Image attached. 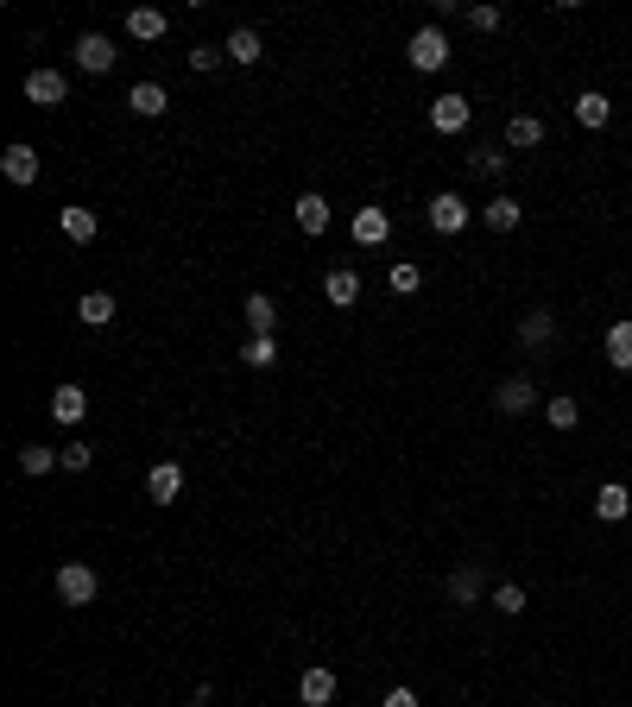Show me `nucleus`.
I'll return each instance as SVG.
<instances>
[{"label": "nucleus", "mask_w": 632, "mask_h": 707, "mask_svg": "<svg viewBox=\"0 0 632 707\" xmlns=\"http://www.w3.org/2000/svg\"><path fill=\"white\" fill-rule=\"evenodd\" d=\"M405 57H411V70L430 76V70H443L456 51H449V32L443 26H418V32H411V45H405Z\"/></svg>", "instance_id": "f257e3e1"}, {"label": "nucleus", "mask_w": 632, "mask_h": 707, "mask_svg": "<svg viewBox=\"0 0 632 707\" xmlns=\"http://www.w3.org/2000/svg\"><path fill=\"white\" fill-rule=\"evenodd\" d=\"M531 404H538V379H531V373H512V379L493 386V411H500V417H525Z\"/></svg>", "instance_id": "f03ea898"}, {"label": "nucleus", "mask_w": 632, "mask_h": 707, "mask_svg": "<svg viewBox=\"0 0 632 707\" xmlns=\"http://www.w3.org/2000/svg\"><path fill=\"white\" fill-rule=\"evenodd\" d=\"M57 594H64V606H89L102 594V581H95L89 562H64V569H57Z\"/></svg>", "instance_id": "7ed1b4c3"}, {"label": "nucleus", "mask_w": 632, "mask_h": 707, "mask_svg": "<svg viewBox=\"0 0 632 707\" xmlns=\"http://www.w3.org/2000/svg\"><path fill=\"white\" fill-rule=\"evenodd\" d=\"M424 221H430V228H437V234L449 240V234H462V228H468V202H462L456 190H443V196H430Z\"/></svg>", "instance_id": "20e7f679"}, {"label": "nucleus", "mask_w": 632, "mask_h": 707, "mask_svg": "<svg viewBox=\"0 0 632 707\" xmlns=\"http://www.w3.org/2000/svg\"><path fill=\"white\" fill-rule=\"evenodd\" d=\"M64 70H51V64H38L32 76H26V101L32 108H64Z\"/></svg>", "instance_id": "39448f33"}, {"label": "nucleus", "mask_w": 632, "mask_h": 707, "mask_svg": "<svg viewBox=\"0 0 632 707\" xmlns=\"http://www.w3.org/2000/svg\"><path fill=\"white\" fill-rule=\"evenodd\" d=\"M114 38H102V32H83L76 38V70H89V76H102V70H114Z\"/></svg>", "instance_id": "423d86ee"}, {"label": "nucleus", "mask_w": 632, "mask_h": 707, "mask_svg": "<svg viewBox=\"0 0 632 707\" xmlns=\"http://www.w3.org/2000/svg\"><path fill=\"white\" fill-rule=\"evenodd\" d=\"M468 120H474L468 95H437V101H430V127H437V133H462Z\"/></svg>", "instance_id": "0eeeda50"}, {"label": "nucleus", "mask_w": 632, "mask_h": 707, "mask_svg": "<svg viewBox=\"0 0 632 707\" xmlns=\"http://www.w3.org/2000/svg\"><path fill=\"white\" fill-rule=\"evenodd\" d=\"M386 234H392V215L380 209V202L354 209V240H361V247H386Z\"/></svg>", "instance_id": "6e6552de"}, {"label": "nucleus", "mask_w": 632, "mask_h": 707, "mask_svg": "<svg viewBox=\"0 0 632 707\" xmlns=\"http://www.w3.org/2000/svg\"><path fill=\"white\" fill-rule=\"evenodd\" d=\"M0 171H7V184L32 190L38 184V152L32 146H7V152H0Z\"/></svg>", "instance_id": "1a4fd4ad"}, {"label": "nucleus", "mask_w": 632, "mask_h": 707, "mask_svg": "<svg viewBox=\"0 0 632 707\" xmlns=\"http://www.w3.org/2000/svg\"><path fill=\"white\" fill-rule=\"evenodd\" d=\"M177 493H184V468H177V461H158V468L146 474V499L152 505H171Z\"/></svg>", "instance_id": "9d476101"}, {"label": "nucleus", "mask_w": 632, "mask_h": 707, "mask_svg": "<svg viewBox=\"0 0 632 707\" xmlns=\"http://www.w3.org/2000/svg\"><path fill=\"white\" fill-rule=\"evenodd\" d=\"M481 594H487V575L474 569V562H462V569L449 575V606H474Z\"/></svg>", "instance_id": "9b49d317"}, {"label": "nucleus", "mask_w": 632, "mask_h": 707, "mask_svg": "<svg viewBox=\"0 0 632 707\" xmlns=\"http://www.w3.org/2000/svg\"><path fill=\"white\" fill-rule=\"evenodd\" d=\"M127 108L140 114V120H158V114L171 108V95H165V83H133L127 89Z\"/></svg>", "instance_id": "f8f14e48"}, {"label": "nucleus", "mask_w": 632, "mask_h": 707, "mask_svg": "<svg viewBox=\"0 0 632 707\" xmlns=\"http://www.w3.org/2000/svg\"><path fill=\"white\" fill-rule=\"evenodd\" d=\"M222 51H228V64H260V57H266V45H260V32H253V26H234L222 38Z\"/></svg>", "instance_id": "ddd939ff"}, {"label": "nucleus", "mask_w": 632, "mask_h": 707, "mask_svg": "<svg viewBox=\"0 0 632 707\" xmlns=\"http://www.w3.org/2000/svg\"><path fill=\"white\" fill-rule=\"evenodd\" d=\"M607 120H614V101H607L601 89H588V95H576V127H588V133H601Z\"/></svg>", "instance_id": "4468645a"}, {"label": "nucleus", "mask_w": 632, "mask_h": 707, "mask_svg": "<svg viewBox=\"0 0 632 707\" xmlns=\"http://www.w3.org/2000/svg\"><path fill=\"white\" fill-rule=\"evenodd\" d=\"M291 215H298V228H304V234H323V228H329V196L304 190L298 202H291Z\"/></svg>", "instance_id": "2eb2a0df"}, {"label": "nucleus", "mask_w": 632, "mask_h": 707, "mask_svg": "<svg viewBox=\"0 0 632 707\" xmlns=\"http://www.w3.org/2000/svg\"><path fill=\"white\" fill-rule=\"evenodd\" d=\"M51 417H57V423H83V417H89V392H83V386H57V392H51Z\"/></svg>", "instance_id": "dca6fc26"}, {"label": "nucleus", "mask_w": 632, "mask_h": 707, "mask_svg": "<svg viewBox=\"0 0 632 707\" xmlns=\"http://www.w3.org/2000/svg\"><path fill=\"white\" fill-rule=\"evenodd\" d=\"M323 297H329V303H342V310H348V303H361V272L335 266V272L323 278Z\"/></svg>", "instance_id": "f3484780"}, {"label": "nucleus", "mask_w": 632, "mask_h": 707, "mask_svg": "<svg viewBox=\"0 0 632 707\" xmlns=\"http://www.w3.org/2000/svg\"><path fill=\"white\" fill-rule=\"evenodd\" d=\"M298 701H304V707H329V701H335V670H304Z\"/></svg>", "instance_id": "a211bd4d"}, {"label": "nucleus", "mask_w": 632, "mask_h": 707, "mask_svg": "<svg viewBox=\"0 0 632 707\" xmlns=\"http://www.w3.org/2000/svg\"><path fill=\"white\" fill-rule=\"evenodd\" d=\"M506 146H519V152L544 146V120H538V114H512V120H506Z\"/></svg>", "instance_id": "6ab92c4d"}, {"label": "nucleus", "mask_w": 632, "mask_h": 707, "mask_svg": "<svg viewBox=\"0 0 632 707\" xmlns=\"http://www.w3.org/2000/svg\"><path fill=\"white\" fill-rule=\"evenodd\" d=\"M241 316H247V329H253V335H272V329H279V303L260 297V291L241 303Z\"/></svg>", "instance_id": "aec40b11"}, {"label": "nucleus", "mask_w": 632, "mask_h": 707, "mask_svg": "<svg viewBox=\"0 0 632 707\" xmlns=\"http://www.w3.org/2000/svg\"><path fill=\"white\" fill-rule=\"evenodd\" d=\"M165 26H171V19L158 13V7H133V13H127V32L140 38V45H152V38H165Z\"/></svg>", "instance_id": "412c9836"}, {"label": "nucleus", "mask_w": 632, "mask_h": 707, "mask_svg": "<svg viewBox=\"0 0 632 707\" xmlns=\"http://www.w3.org/2000/svg\"><path fill=\"white\" fill-rule=\"evenodd\" d=\"M519 215H525V209H519V202H512V196H493L487 209H481V221H487L493 234H512V228H519Z\"/></svg>", "instance_id": "4be33fe9"}, {"label": "nucleus", "mask_w": 632, "mask_h": 707, "mask_svg": "<svg viewBox=\"0 0 632 707\" xmlns=\"http://www.w3.org/2000/svg\"><path fill=\"white\" fill-rule=\"evenodd\" d=\"M95 228H102V221H95V209H83V202H70V209H64V234L76 240V247H89Z\"/></svg>", "instance_id": "5701e85b"}, {"label": "nucleus", "mask_w": 632, "mask_h": 707, "mask_svg": "<svg viewBox=\"0 0 632 707\" xmlns=\"http://www.w3.org/2000/svg\"><path fill=\"white\" fill-rule=\"evenodd\" d=\"M626 512H632V493H626V487H601V493H595V518H601V524H620Z\"/></svg>", "instance_id": "b1692460"}, {"label": "nucleus", "mask_w": 632, "mask_h": 707, "mask_svg": "<svg viewBox=\"0 0 632 707\" xmlns=\"http://www.w3.org/2000/svg\"><path fill=\"white\" fill-rule=\"evenodd\" d=\"M76 316H83L89 329H102V322H114V297L108 291H83L76 297Z\"/></svg>", "instance_id": "393cba45"}, {"label": "nucleus", "mask_w": 632, "mask_h": 707, "mask_svg": "<svg viewBox=\"0 0 632 707\" xmlns=\"http://www.w3.org/2000/svg\"><path fill=\"white\" fill-rule=\"evenodd\" d=\"M550 335H557V316H550V310H525L519 316V341H525V348H538V341H550Z\"/></svg>", "instance_id": "a878e982"}, {"label": "nucleus", "mask_w": 632, "mask_h": 707, "mask_svg": "<svg viewBox=\"0 0 632 707\" xmlns=\"http://www.w3.org/2000/svg\"><path fill=\"white\" fill-rule=\"evenodd\" d=\"M607 367L632 373V322H614V329H607Z\"/></svg>", "instance_id": "bb28decb"}, {"label": "nucleus", "mask_w": 632, "mask_h": 707, "mask_svg": "<svg viewBox=\"0 0 632 707\" xmlns=\"http://www.w3.org/2000/svg\"><path fill=\"white\" fill-rule=\"evenodd\" d=\"M544 423H550V430H576V423H582V404H576V398H544Z\"/></svg>", "instance_id": "cd10ccee"}, {"label": "nucleus", "mask_w": 632, "mask_h": 707, "mask_svg": "<svg viewBox=\"0 0 632 707\" xmlns=\"http://www.w3.org/2000/svg\"><path fill=\"white\" fill-rule=\"evenodd\" d=\"M51 468H64V461H57V449H38V442H26V449H19V474H51Z\"/></svg>", "instance_id": "c85d7f7f"}, {"label": "nucleus", "mask_w": 632, "mask_h": 707, "mask_svg": "<svg viewBox=\"0 0 632 707\" xmlns=\"http://www.w3.org/2000/svg\"><path fill=\"white\" fill-rule=\"evenodd\" d=\"M241 360H247V367H272V360H279V341H272V335H253L247 348H241Z\"/></svg>", "instance_id": "c756f323"}, {"label": "nucleus", "mask_w": 632, "mask_h": 707, "mask_svg": "<svg viewBox=\"0 0 632 707\" xmlns=\"http://www.w3.org/2000/svg\"><path fill=\"white\" fill-rule=\"evenodd\" d=\"M493 613H525V588H519V581H500V588H493Z\"/></svg>", "instance_id": "7c9ffc66"}, {"label": "nucleus", "mask_w": 632, "mask_h": 707, "mask_svg": "<svg viewBox=\"0 0 632 707\" xmlns=\"http://www.w3.org/2000/svg\"><path fill=\"white\" fill-rule=\"evenodd\" d=\"M386 285H392V291H399V297H411V291H418V285H424V272H418V266H411V259H399V266H392V272H386Z\"/></svg>", "instance_id": "2f4dec72"}, {"label": "nucleus", "mask_w": 632, "mask_h": 707, "mask_svg": "<svg viewBox=\"0 0 632 707\" xmlns=\"http://www.w3.org/2000/svg\"><path fill=\"white\" fill-rule=\"evenodd\" d=\"M57 461H64V468H70V474H89V461H95V449H89V442H83V436H76V442H70V449H57Z\"/></svg>", "instance_id": "473e14b6"}, {"label": "nucleus", "mask_w": 632, "mask_h": 707, "mask_svg": "<svg viewBox=\"0 0 632 707\" xmlns=\"http://www.w3.org/2000/svg\"><path fill=\"white\" fill-rule=\"evenodd\" d=\"M468 171H474V177H500V171H506V152H493V146H481V152L468 158Z\"/></svg>", "instance_id": "72a5a7b5"}, {"label": "nucleus", "mask_w": 632, "mask_h": 707, "mask_svg": "<svg viewBox=\"0 0 632 707\" xmlns=\"http://www.w3.org/2000/svg\"><path fill=\"white\" fill-rule=\"evenodd\" d=\"M222 57H228L222 45H190V70H203V76H209V70H222Z\"/></svg>", "instance_id": "f704fd0d"}, {"label": "nucleus", "mask_w": 632, "mask_h": 707, "mask_svg": "<svg viewBox=\"0 0 632 707\" xmlns=\"http://www.w3.org/2000/svg\"><path fill=\"white\" fill-rule=\"evenodd\" d=\"M468 26H474V32H500L506 13H500V7H468Z\"/></svg>", "instance_id": "c9c22d12"}, {"label": "nucleus", "mask_w": 632, "mask_h": 707, "mask_svg": "<svg viewBox=\"0 0 632 707\" xmlns=\"http://www.w3.org/2000/svg\"><path fill=\"white\" fill-rule=\"evenodd\" d=\"M380 707H418V695H411V689H392V695H386Z\"/></svg>", "instance_id": "e433bc0d"}, {"label": "nucleus", "mask_w": 632, "mask_h": 707, "mask_svg": "<svg viewBox=\"0 0 632 707\" xmlns=\"http://www.w3.org/2000/svg\"><path fill=\"white\" fill-rule=\"evenodd\" d=\"M190 707H209V701H190Z\"/></svg>", "instance_id": "4c0bfd02"}]
</instances>
